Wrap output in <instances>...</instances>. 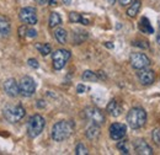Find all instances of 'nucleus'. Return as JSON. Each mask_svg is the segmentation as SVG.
<instances>
[{
    "mask_svg": "<svg viewBox=\"0 0 160 155\" xmlns=\"http://www.w3.org/2000/svg\"><path fill=\"white\" fill-rule=\"evenodd\" d=\"M107 112L112 117H118V116H121V113H122V106H121L116 100H112V101L108 102V105H107Z\"/></svg>",
    "mask_w": 160,
    "mask_h": 155,
    "instance_id": "obj_14",
    "label": "nucleus"
},
{
    "mask_svg": "<svg viewBox=\"0 0 160 155\" xmlns=\"http://www.w3.org/2000/svg\"><path fill=\"white\" fill-rule=\"evenodd\" d=\"M74 132V123L70 121L57 122L52 128V138L56 142H63L68 139Z\"/></svg>",
    "mask_w": 160,
    "mask_h": 155,
    "instance_id": "obj_1",
    "label": "nucleus"
},
{
    "mask_svg": "<svg viewBox=\"0 0 160 155\" xmlns=\"http://www.w3.org/2000/svg\"><path fill=\"white\" fill-rule=\"evenodd\" d=\"M118 1H120L121 5H128L132 2V0H118Z\"/></svg>",
    "mask_w": 160,
    "mask_h": 155,
    "instance_id": "obj_32",
    "label": "nucleus"
},
{
    "mask_svg": "<svg viewBox=\"0 0 160 155\" xmlns=\"http://www.w3.org/2000/svg\"><path fill=\"white\" fill-rule=\"evenodd\" d=\"M86 137H88V139H90V140L98 139V138L100 137V127H99V124H94V123H92V126H90V127L86 129Z\"/></svg>",
    "mask_w": 160,
    "mask_h": 155,
    "instance_id": "obj_16",
    "label": "nucleus"
},
{
    "mask_svg": "<svg viewBox=\"0 0 160 155\" xmlns=\"http://www.w3.org/2000/svg\"><path fill=\"white\" fill-rule=\"evenodd\" d=\"M133 145H134V150H136L137 154H139V155L153 154V149H152L150 145H149L145 140H143V139H137Z\"/></svg>",
    "mask_w": 160,
    "mask_h": 155,
    "instance_id": "obj_12",
    "label": "nucleus"
},
{
    "mask_svg": "<svg viewBox=\"0 0 160 155\" xmlns=\"http://www.w3.org/2000/svg\"><path fill=\"white\" fill-rule=\"evenodd\" d=\"M49 1V5H56L57 4V0H48Z\"/></svg>",
    "mask_w": 160,
    "mask_h": 155,
    "instance_id": "obj_35",
    "label": "nucleus"
},
{
    "mask_svg": "<svg viewBox=\"0 0 160 155\" xmlns=\"http://www.w3.org/2000/svg\"><path fill=\"white\" fill-rule=\"evenodd\" d=\"M36 48H37V51L40 52L42 56H48L51 53V51H52L51 46L47 44V43H37L36 44Z\"/></svg>",
    "mask_w": 160,
    "mask_h": 155,
    "instance_id": "obj_20",
    "label": "nucleus"
},
{
    "mask_svg": "<svg viewBox=\"0 0 160 155\" xmlns=\"http://www.w3.org/2000/svg\"><path fill=\"white\" fill-rule=\"evenodd\" d=\"M127 132V127L123 123H113L110 126V137L113 140H121L124 138Z\"/></svg>",
    "mask_w": 160,
    "mask_h": 155,
    "instance_id": "obj_10",
    "label": "nucleus"
},
{
    "mask_svg": "<svg viewBox=\"0 0 160 155\" xmlns=\"http://www.w3.org/2000/svg\"><path fill=\"white\" fill-rule=\"evenodd\" d=\"M157 39H158V43L160 44V28H159V33H158V36H157Z\"/></svg>",
    "mask_w": 160,
    "mask_h": 155,
    "instance_id": "obj_37",
    "label": "nucleus"
},
{
    "mask_svg": "<svg viewBox=\"0 0 160 155\" xmlns=\"http://www.w3.org/2000/svg\"><path fill=\"white\" fill-rule=\"evenodd\" d=\"M4 90L5 92L11 97H16L20 94V86L19 84L16 82L15 79H8L5 82H4Z\"/></svg>",
    "mask_w": 160,
    "mask_h": 155,
    "instance_id": "obj_11",
    "label": "nucleus"
},
{
    "mask_svg": "<svg viewBox=\"0 0 160 155\" xmlns=\"http://www.w3.org/2000/svg\"><path fill=\"white\" fill-rule=\"evenodd\" d=\"M20 19L26 25H35V23H37V11H36V9L32 8V6H27V8L21 9Z\"/></svg>",
    "mask_w": 160,
    "mask_h": 155,
    "instance_id": "obj_9",
    "label": "nucleus"
},
{
    "mask_svg": "<svg viewBox=\"0 0 160 155\" xmlns=\"http://www.w3.org/2000/svg\"><path fill=\"white\" fill-rule=\"evenodd\" d=\"M152 138L154 140V143L157 145H160V129L159 128H155L152 131Z\"/></svg>",
    "mask_w": 160,
    "mask_h": 155,
    "instance_id": "obj_24",
    "label": "nucleus"
},
{
    "mask_svg": "<svg viewBox=\"0 0 160 155\" xmlns=\"http://www.w3.org/2000/svg\"><path fill=\"white\" fill-rule=\"evenodd\" d=\"M60 22H62V19H60L59 14L58 12H52L51 16H49V21H48L49 27H56V26L60 25Z\"/></svg>",
    "mask_w": 160,
    "mask_h": 155,
    "instance_id": "obj_21",
    "label": "nucleus"
},
{
    "mask_svg": "<svg viewBox=\"0 0 160 155\" xmlns=\"http://www.w3.org/2000/svg\"><path fill=\"white\" fill-rule=\"evenodd\" d=\"M139 30L142 31V32H144V33H148V35L154 33V28L152 27V25H150L149 20L147 19V18H142V19H140Z\"/></svg>",
    "mask_w": 160,
    "mask_h": 155,
    "instance_id": "obj_17",
    "label": "nucleus"
},
{
    "mask_svg": "<svg viewBox=\"0 0 160 155\" xmlns=\"http://www.w3.org/2000/svg\"><path fill=\"white\" fill-rule=\"evenodd\" d=\"M140 10V1L139 0H136L134 2H132V5L128 8V10H127V15L129 16V18H134L138 12H139Z\"/></svg>",
    "mask_w": 160,
    "mask_h": 155,
    "instance_id": "obj_18",
    "label": "nucleus"
},
{
    "mask_svg": "<svg viewBox=\"0 0 160 155\" xmlns=\"http://www.w3.org/2000/svg\"><path fill=\"white\" fill-rule=\"evenodd\" d=\"M129 62H131V65L137 70L145 69L150 65V59L148 58L144 53H132Z\"/></svg>",
    "mask_w": 160,
    "mask_h": 155,
    "instance_id": "obj_7",
    "label": "nucleus"
},
{
    "mask_svg": "<svg viewBox=\"0 0 160 155\" xmlns=\"http://www.w3.org/2000/svg\"><path fill=\"white\" fill-rule=\"evenodd\" d=\"M105 46H106L107 48H113V44H111V42H106Z\"/></svg>",
    "mask_w": 160,
    "mask_h": 155,
    "instance_id": "obj_34",
    "label": "nucleus"
},
{
    "mask_svg": "<svg viewBox=\"0 0 160 155\" xmlns=\"http://www.w3.org/2000/svg\"><path fill=\"white\" fill-rule=\"evenodd\" d=\"M19 86H20V94L25 97L32 96L36 91V82L31 77L22 78Z\"/></svg>",
    "mask_w": 160,
    "mask_h": 155,
    "instance_id": "obj_6",
    "label": "nucleus"
},
{
    "mask_svg": "<svg viewBox=\"0 0 160 155\" xmlns=\"http://www.w3.org/2000/svg\"><path fill=\"white\" fill-rule=\"evenodd\" d=\"M84 115L85 117L90 121V122H92L94 124H103V122H105V116H103V113L101 112L99 108H96V107H86L85 108V111H84Z\"/></svg>",
    "mask_w": 160,
    "mask_h": 155,
    "instance_id": "obj_8",
    "label": "nucleus"
},
{
    "mask_svg": "<svg viewBox=\"0 0 160 155\" xmlns=\"http://www.w3.org/2000/svg\"><path fill=\"white\" fill-rule=\"evenodd\" d=\"M82 19V16L78 14V12H70L69 14V20L72 21V22H80Z\"/></svg>",
    "mask_w": 160,
    "mask_h": 155,
    "instance_id": "obj_25",
    "label": "nucleus"
},
{
    "mask_svg": "<svg viewBox=\"0 0 160 155\" xmlns=\"http://www.w3.org/2000/svg\"><path fill=\"white\" fill-rule=\"evenodd\" d=\"M11 31V26H10V21L5 16H0V36L1 37H6L9 36Z\"/></svg>",
    "mask_w": 160,
    "mask_h": 155,
    "instance_id": "obj_15",
    "label": "nucleus"
},
{
    "mask_svg": "<svg viewBox=\"0 0 160 155\" xmlns=\"http://www.w3.org/2000/svg\"><path fill=\"white\" fill-rule=\"evenodd\" d=\"M89 90V88H86L85 85H82V84H79L78 86H77V92L78 94H84L85 91H88Z\"/></svg>",
    "mask_w": 160,
    "mask_h": 155,
    "instance_id": "obj_30",
    "label": "nucleus"
},
{
    "mask_svg": "<svg viewBox=\"0 0 160 155\" xmlns=\"http://www.w3.org/2000/svg\"><path fill=\"white\" fill-rule=\"evenodd\" d=\"M107 1H108V2H110V4H111V5H113V4H115V1H116V0H107Z\"/></svg>",
    "mask_w": 160,
    "mask_h": 155,
    "instance_id": "obj_38",
    "label": "nucleus"
},
{
    "mask_svg": "<svg viewBox=\"0 0 160 155\" xmlns=\"http://www.w3.org/2000/svg\"><path fill=\"white\" fill-rule=\"evenodd\" d=\"M117 148L121 150V153H123V154H129V150H128V148H127V143H126V142H120V143L117 144Z\"/></svg>",
    "mask_w": 160,
    "mask_h": 155,
    "instance_id": "obj_26",
    "label": "nucleus"
},
{
    "mask_svg": "<svg viewBox=\"0 0 160 155\" xmlns=\"http://www.w3.org/2000/svg\"><path fill=\"white\" fill-rule=\"evenodd\" d=\"M72 2V0H63V4H65V5H69Z\"/></svg>",
    "mask_w": 160,
    "mask_h": 155,
    "instance_id": "obj_36",
    "label": "nucleus"
},
{
    "mask_svg": "<svg viewBox=\"0 0 160 155\" xmlns=\"http://www.w3.org/2000/svg\"><path fill=\"white\" fill-rule=\"evenodd\" d=\"M47 1H48V0H36V2H37V4H40V5H44Z\"/></svg>",
    "mask_w": 160,
    "mask_h": 155,
    "instance_id": "obj_33",
    "label": "nucleus"
},
{
    "mask_svg": "<svg viewBox=\"0 0 160 155\" xmlns=\"http://www.w3.org/2000/svg\"><path fill=\"white\" fill-rule=\"evenodd\" d=\"M89 153L88 152V148L82 144V143H79L78 145H77V148H75V154L77 155H86Z\"/></svg>",
    "mask_w": 160,
    "mask_h": 155,
    "instance_id": "obj_23",
    "label": "nucleus"
},
{
    "mask_svg": "<svg viewBox=\"0 0 160 155\" xmlns=\"http://www.w3.org/2000/svg\"><path fill=\"white\" fill-rule=\"evenodd\" d=\"M138 79L143 85H150L152 82H154V79H155V74L153 70H149V69H140L139 73H138Z\"/></svg>",
    "mask_w": 160,
    "mask_h": 155,
    "instance_id": "obj_13",
    "label": "nucleus"
},
{
    "mask_svg": "<svg viewBox=\"0 0 160 155\" xmlns=\"http://www.w3.org/2000/svg\"><path fill=\"white\" fill-rule=\"evenodd\" d=\"M37 107H38V108H43V107H46V102H44V101H42V100L37 101Z\"/></svg>",
    "mask_w": 160,
    "mask_h": 155,
    "instance_id": "obj_31",
    "label": "nucleus"
},
{
    "mask_svg": "<svg viewBox=\"0 0 160 155\" xmlns=\"http://www.w3.org/2000/svg\"><path fill=\"white\" fill-rule=\"evenodd\" d=\"M26 36H27V37L33 38V37H36V36H37V31H36V30H33V28H27V30H26Z\"/></svg>",
    "mask_w": 160,
    "mask_h": 155,
    "instance_id": "obj_29",
    "label": "nucleus"
},
{
    "mask_svg": "<svg viewBox=\"0 0 160 155\" xmlns=\"http://www.w3.org/2000/svg\"><path fill=\"white\" fill-rule=\"evenodd\" d=\"M132 44H133V46H136V47L143 48V49H148V48H149L148 43H147V42H144V41H134Z\"/></svg>",
    "mask_w": 160,
    "mask_h": 155,
    "instance_id": "obj_27",
    "label": "nucleus"
},
{
    "mask_svg": "<svg viewBox=\"0 0 160 155\" xmlns=\"http://www.w3.org/2000/svg\"><path fill=\"white\" fill-rule=\"evenodd\" d=\"M27 63H28V65H30L31 68H33V69H37V68L40 67L38 62H37L36 59H33V58H30L28 60H27Z\"/></svg>",
    "mask_w": 160,
    "mask_h": 155,
    "instance_id": "obj_28",
    "label": "nucleus"
},
{
    "mask_svg": "<svg viewBox=\"0 0 160 155\" xmlns=\"http://www.w3.org/2000/svg\"><path fill=\"white\" fill-rule=\"evenodd\" d=\"M70 58V52L67 49H57L52 54V62H53V68L56 70H60L64 68L67 62Z\"/></svg>",
    "mask_w": 160,
    "mask_h": 155,
    "instance_id": "obj_5",
    "label": "nucleus"
},
{
    "mask_svg": "<svg viewBox=\"0 0 160 155\" xmlns=\"http://www.w3.org/2000/svg\"><path fill=\"white\" fill-rule=\"evenodd\" d=\"M46 121L41 115H33L27 123V134L30 138H36L43 132Z\"/></svg>",
    "mask_w": 160,
    "mask_h": 155,
    "instance_id": "obj_3",
    "label": "nucleus"
},
{
    "mask_svg": "<svg viewBox=\"0 0 160 155\" xmlns=\"http://www.w3.org/2000/svg\"><path fill=\"white\" fill-rule=\"evenodd\" d=\"M127 122L132 129H139L147 122V112L140 107L131 108L127 113Z\"/></svg>",
    "mask_w": 160,
    "mask_h": 155,
    "instance_id": "obj_2",
    "label": "nucleus"
},
{
    "mask_svg": "<svg viewBox=\"0 0 160 155\" xmlns=\"http://www.w3.org/2000/svg\"><path fill=\"white\" fill-rule=\"evenodd\" d=\"M81 79L84 81H96L98 80V75H96V73H94L91 70H85L82 73V75H81Z\"/></svg>",
    "mask_w": 160,
    "mask_h": 155,
    "instance_id": "obj_22",
    "label": "nucleus"
},
{
    "mask_svg": "<svg viewBox=\"0 0 160 155\" xmlns=\"http://www.w3.org/2000/svg\"><path fill=\"white\" fill-rule=\"evenodd\" d=\"M25 116V108L21 105H10L4 108V117L10 123H16L21 121Z\"/></svg>",
    "mask_w": 160,
    "mask_h": 155,
    "instance_id": "obj_4",
    "label": "nucleus"
},
{
    "mask_svg": "<svg viewBox=\"0 0 160 155\" xmlns=\"http://www.w3.org/2000/svg\"><path fill=\"white\" fill-rule=\"evenodd\" d=\"M54 37L58 41V43L60 44H64L67 42V38H68V33L64 28H57L56 32H54Z\"/></svg>",
    "mask_w": 160,
    "mask_h": 155,
    "instance_id": "obj_19",
    "label": "nucleus"
}]
</instances>
